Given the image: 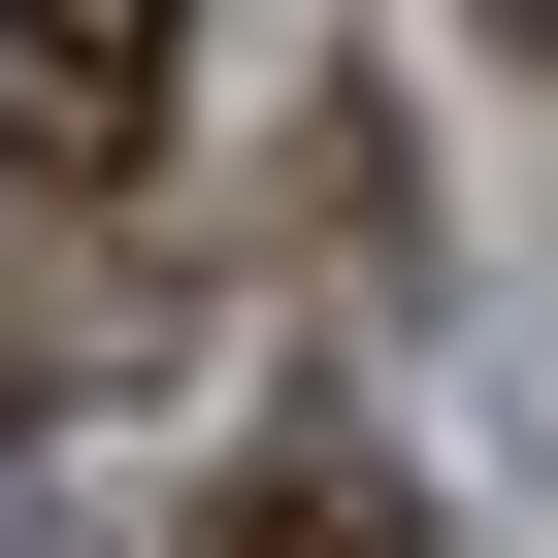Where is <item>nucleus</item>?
<instances>
[{"instance_id":"3","label":"nucleus","mask_w":558,"mask_h":558,"mask_svg":"<svg viewBox=\"0 0 558 558\" xmlns=\"http://www.w3.org/2000/svg\"><path fill=\"white\" fill-rule=\"evenodd\" d=\"M493 34H525V66H558V0H493Z\"/></svg>"},{"instance_id":"2","label":"nucleus","mask_w":558,"mask_h":558,"mask_svg":"<svg viewBox=\"0 0 558 558\" xmlns=\"http://www.w3.org/2000/svg\"><path fill=\"white\" fill-rule=\"evenodd\" d=\"M197 558H427V493H395V460H362V427H263V460H230V525H197Z\"/></svg>"},{"instance_id":"1","label":"nucleus","mask_w":558,"mask_h":558,"mask_svg":"<svg viewBox=\"0 0 558 558\" xmlns=\"http://www.w3.org/2000/svg\"><path fill=\"white\" fill-rule=\"evenodd\" d=\"M165 0H0V165H34V197H132L165 165Z\"/></svg>"}]
</instances>
